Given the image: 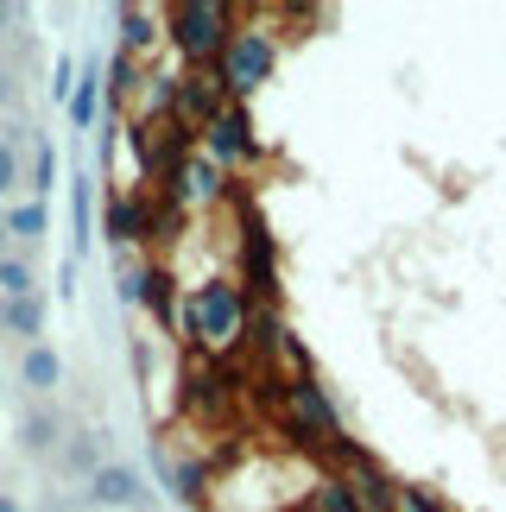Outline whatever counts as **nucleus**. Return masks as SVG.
<instances>
[{
  "label": "nucleus",
  "mask_w": 506,
  "mask_h": 512,
  "mask_svg": "<svg viewBox=\"0 0 506 512\" xmlns=\"http://www.w3.org/2000/svg\"><path fill=\"white\" fill-rule=\"evenodd\" d=\"M19 386H32L38 399H51L57 386H64V361H57V348H26V361H19Z\"/></svg>",
  "instance_id": "12"
},
{
  "label": "nucleus",
  "mask_w": 506,
  "mask_h": 512,
  "mask_svg": "<svg viewBox=\"0 0 506 512\" xmlns=\"http://www.w3.org/2000/svg\"><path fill=\"white\" fill-rule=\"evenodd\" d=\"M76 76H83V70H76L70 57H57V64H51V95H57V102H70V95H76Z\"/></svg>",
  "instance_id": "20"
},
{
  "label": "nucleus",
  "mask_w": 506,
  "mask_h": 512,
  "mask_svg": "<svg viewBox=\"0 0 506 512\" xmlns=\"http://www.w3.org/2000/svg\"><path fill=\"white\" fill-rule=\"evenodd\" d=\"M108 108L102 95V64H89L83 76H76V95H70V127H95V114Z\"/></svg>",
  "instance_id": "13"
},
{
  "label": "nucleus",
  "mask_w": 506,
  "mask_h": 512,
  "mask_svg": "<svg viewBox=\"0 0 506 512\" xmlns=\"http://www.w3.org/2000/svg\"><path fill=\"white\" fill-rule=\"evenodd\" d=\"M45 228H51V209L45 203H7V234L13 241H45Z\"/></svg>",
  "instance_id": "14"
},
{
  "label": "nucleus",
  "mask_w": 506,
  "mask_h": 512,
  "mask_svg": "<svg viewBox=\"0 0 506 512\" xmlns=\"http://www.w3.org/2000/svg\"><path fill=\"white\" fill-rule=\"evenodd\" d=\"M197 152L209 165H222L228 177H235L241 165H253L260 159V133H253V114H247V102H228L216 121H209L203 133H197Z\"/></svg>",
  "instance_id": "4"
},
{
  "label": "nucleus",
  "mask_w": 506,
  "mask_h": 512,
  "mask_svg": "<svg viewBox=\"0 0 506 512\" xmlns=\"http://www.w3.org/2000/svg\"><path fill=\"white\" fill-rule=\"evenodd\" d=\"M64 468H70V475H89V481H95V468H102V456H95V437H70V443H64Z\"/></svg>",
  "instance_id": "18"
},
{
  "label": "nucleus",
  "mask_w": 506,
  "mask_h": 512,
  "mask_svg": "<svg viewBox=\"0 0 506 512\" xmlns=\"http://www.w3.org/2000/svg\"><path fill=\"white\" fill-rule=\"evenodd\" d=\"M13 95H19V83H13V76H7V70H0V108H7V102H13Z\"/></svg>",
  "instance_id": "23"
},
{
  "label": "nucleus",
  "mask_w": 506,
  "mask_h": 512,
  "mask_svg": "<svg viewBox=\"0 0 506 512\" xmlns=\"http://www.w3.org/2000/svg\"><path fill=\"white\" fill-rule=\"evenodd\" d=\"M140 304H146L152 329H178L184 291H178V272H171V260H146V272H140Z\"/></svg>",
  "instance_id": "7"
},
{
  "label": "nucleus",
  "mask_w": 506,
  "mask_h": 512,
  "mask_svg": "<svg viewBox=\"0 0 506 512\" xmlns=\"http://www.w3.org/2000/svg\"><path fill=\"white\" fill-rule=\"evenodd\" d=\"M0 512H19V500H13V494H0Z\"/></svg>",
  "instance_id": "25"
},
{
  "label": "nucleus",
  "mask_w": 506,
  "mask_h": 512,
  "mask_svg": "<svg viewBox=\"0 0 506 512\" xmlns=\"http://www.w3.org/2000/svg\"><path fill=\"white\" fill-rule=\"evenodd\" d=\"M222 108H228V95L216 83V70H178V108H171V121L190 127V133H203Z\"/></svg>",
  "instance_id": "6"
},
{
  "label": "nucleus",
  "mask_w": 506,
  "mask_h": 512,
  "mask_svg": "<svg viewBox=\"0 0 506 512\" xmlns=\"http://www.w3.org/2000/svg\"><path fill=\"white\" fill-rule=\"evenodd\" d=\"M336 475L348 481V494H355V506H361V512H399V481L386 475V468L367 456L361 443L336 462Z\"/></svg>",
  "instance_id": "5"
},
{
  "label": "nucleus",
  "mask_w": 506,
  "mask_h": 512,
  "mask_svg": "<svg viewBox=\"0 0 506 512\" xmlns=\"http://www.w3.org/2000/svg\"><path fill=\"white\" fill-rule=\"evenodd\" d=\"M0 241H7V209H0Z\"/></svg>",
  "instance_id": "26"
},
{
  "label": "nucleus",
  "mask_w": 506,
  "mask_h": 512,
  "mask_svg": "<svg viewBox=\"0 0 506 512\" xmlns=\"http://www.w3.org/2000/svg\"><path fill=\"white\" fill-rule=\"evenodd\" d=\"M0 298H38L32 266H26V260H13V253H0Z\"/></svg>",
  "instance_id": "15"
},
{
  "label": "nucleus",
  "mask_w": 506,
  "mask_h": 512,
  "mask_svg": "<svg viewBox=\"0 0 506 512\" xmlns=\"http://www.w3.org/2000/svg\"><path fill=\"white\" fill-rule=\"evenodd\" d=\"M0 336L38 348V336H45V298H0Z\"/></svg>",
  "instance_id": "10"
},
{
  "label": "nucleus",
  "mask_w": 506,
  "mask_h": 512,
  "mask_svg": "<svg viewBox=\"0 0 506 512\" xmlns=\"http://www.w3.org/2000/svg\"><path fill=\"white\" fill-rule=\"evenodd\" d=\"M32 203H45V196L57 190V152H51V140H38V152H32Z\"/></svg>",
  "instance_id": "16"
},
{
  "label": "nucleus",
  "mask_w": 506,
  "mask_h": 512,
  "mask_svg": "<svg viewBox=\"0 0 506 512\" xmlns=\"http://www.w3.org/2000/svg\"><path fill=\"white\" fill-rule=\"evenodd\" d=\"M235 0H171L165 7V45L184 57V70H216V57L228 51V38L241 26Z\"/></svg>",
  "instance_id": "2"
},
{
  "label": "nucleus",
  "mask_w": 506,
  "mask_h": 512,
  "mask_svg": "<svg viewBox=\"0 0 506 512\" xmlns=\"http://www.w3.org/2000/svg\"><path fill=\"white\" fill-rule=\"evenodd\" d=\"M13 190H19V140L0 133V203H13Z\"/></svg>",
  "instance_id": "19"
},
{
  "label": "nucleus",
  "mask_w": 506,
  "mask_h": 512,
  "mask_svg": "<svg viewBox=\"0 0 506 512\" xmlns=\"http://www.w3.org/2000/svg\"><path fill=\"white\" fill-rule=\"evenodd\" d=\"M298 506H304V512H361L336 468H317V475H310V487L298 494Z\"/></svg>",
  "instance_id": "11"
},
{
  "label": "nucleus",
  "mask_w": 506,
  "mask_h": 512,
  "mask_svg": "<svg viewBox=\"0 0 506 512\" xmlns=\"http://www.w3.org/2000/svg\"><path fill=\"white\" fill-rule=\"evenodd\" d=\"M159 38H165V13H152V7H114V51H121V57L140 64Z\"/></svg>",
  "instance_id": "9"
},
{
  "label": "nucleus",
  "mask_w": 506,
  "mask_h": 512,
  "mask_svg": "<svg viewBox=\"0 0 506 512\" xmlns=\"http://www.w3.org/2000/svg\"><path fill=\"white\" fill-rule=\"evenodd\" d=\"M13 19H19V13H13V7H0V32H7V26H13Z\"/></svg>",
  "instance_id": "24"
},
{
  "label": "nucleus",
  "mask_w": 506,
  "mask_h": 512,
  "mask_svg": "<svg viewBox=\"0 0 506 512\" xmlns=\"http://www.w3.org/2000/svg\"><path fill=\"white\" fill-rule=\"evenodd\" d=\"M272 70H279V32H272V19H260V7H247L228 51L216 57V83L228 102H253L272 83Z\"/></svg>",
  "instance_id": "3"
},
{
  "label": "nucleus",
  "mask_w": 506,
  "mask_h": 512,
  "mask_svg": "<svg viewBox=\"0 0 506 512\" xmlns=\"http://www.w3.org/2000/svg\"><path fill=\"white\" fill-rule=\"evenodd\" d=\"M89 500H95V506H114V512H146V506H152L140 468H127V462H102V468H95Z\"/></svg>",
  "instance_id": "8"
},
{
  "label": "nucleus",
  "mask_w": 506,
  "mask_h": 512,
  "mask_svg": "<svg viewBox=\"0 0 506 512\" xmlns=\"http://www.w3.org/2000/svg\"><path fill=\"white\" fill-rule=\"evenodd\" d=\"M76 247H89V190H76Z\"/></svg>",
  "instance_id": "21"
},
{
  "label": "nucleus",
  "mask_w": 506,
  "mask_h": 512,
  "mask_svg": "<svg viewBox=\"0 0 506 512\" xmlns=\"http://www.w3.org/2000/svg\"><path fill=\"white\" fill-rule=\"evenodd\" d=\"M57 291H64V298H76V260L57 266Z\"/></svg>",
  "instance_id": "22"
},
{
  "label": "nucleus",
  "mask_w": 506,
  "mask_h": 512,
  "mask_svg": "<svg viewBox=\"0 0 506 512\" xmlns=\"http://www.w3.org/2000/svg\"><path fill=\"white\" fill-rule=\"evenodd\" d=\"M57 437H64V424H57L51 411H32V418H26V437H19V443H26L32 456H38V449H51Z\"/></svg>",
  "instance_id": "17"
},
{
  "label": "nucleus",
  "mask_w": 506,
  "mask_h": 512,
  "mask_svg": "<svg viewBox=\"0 0 506 512\" xmlns=\"http://www.w3.org/2000/svg\"><path fill=\"white\" fill-rule=\"evenodd\" d=\"M253 329V298L235 272H203L197 285H184L178 310V342L190 348V361H235Z\"/></svg>",
  "instance_id": "1"
}]
</instances>
